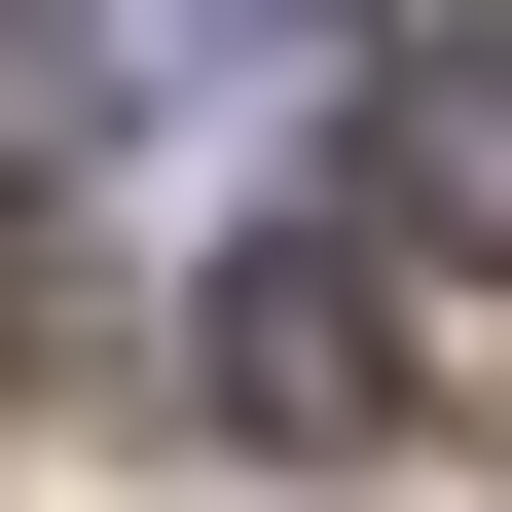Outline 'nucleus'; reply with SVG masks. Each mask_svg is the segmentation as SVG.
Listing matches in <instances>:
<instances>
[{
  "instance_id": "obj_1",
  "label": "nucleus",
  "mask_w": 512,
  "mask_h": 512,
  "mask_svg": "<svg viewBox=\"0 0 512 512\" xmlns=\"http://www.w3.org/2000/svg\"><path fill=\"white\" fill-rule=\"evenodd\" d=\"M366 74V0H0V110L37 147H110V110H293Z\"/></svg>"
},
{
  "instance_id": "obj_2",
  "label": "nucleus",
  "mask_w": 512,
  "mask_h": 512,
  "mask_svg": "<svg viewBox=\"0 0 512 512\" xmlns=\"http://www.w3.org/2000/svg\"><path fill=\"white\" fill-rule=\"evenodd\" d=\"M183 366H220V439H293V476H330V439L403 403V293H366V256H293V220H256V256H220V330H183Z\"/></svg>"
},
{
  "instance_id": "obj_3",
  "label": "nucleus",
  "mask_w": 512,
  "mask_h": 512,
  "mask_svg": "<svg viewBox=\"0 0 512 512\" xmlns=\"http://www.w3.org/2000/svg\"><path fill=\"white\" fill-rule=\"evenodd\" d=\"M366 110H403V220L512 256V0H476V37H366Z\"/></svg>"
}]
</instances>
